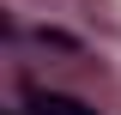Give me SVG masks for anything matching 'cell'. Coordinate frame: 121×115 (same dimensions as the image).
Returning <instances> with one entry per match:
<instances>
[{"label": "cell", "mask_w": 121, "mask_h": 115, "mask_svg": "<svg viewBox=\"0 0 121 115\" xmlns=\"http://www.w3.org/2000/svg\"><path fill=\"white\" fill-rule=\"evenodd\" d=\"M30 115H97V109L79 103V97H60V91H36L30 97Z\"/></svg>", "instance_id": "cell-1"}]
</instances>
